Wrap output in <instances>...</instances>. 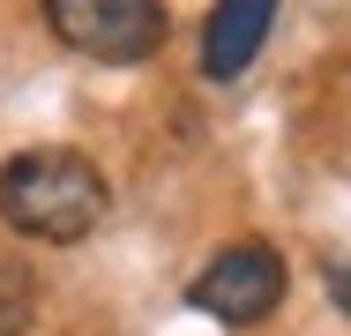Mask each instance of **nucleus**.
<instances>
[{
    "instance_id": "4",
    "label": "nucleus",
    "mask_w": 351,
    "mask_h": 336,
    "mask_svg": "<svg viewBox=\"0 0 351 336\" xmlns=\"http://www.w3.org/2000/svg\"><path fill=\"white\" fill-rule=\"evenodd\" d=\"M269 23H277V0H217L210 30H202V67H210V82L247 75L254 53H262V38H269Z\"/></svg>"
},
{
    "instance_id": "5",
    "label": "nucleus",
    "mask_w": 351,
    "mask_h": 336,
    "mask_svg": "<svg viewBox=\"0 0 351 336\" xmlns=\"http://www.w3.org/2000/svg\"><path fill=\"white\" fill-rule=\"evenodd\" d=\"M30 322V276L0 254V329H23Z\"/></svg>"
},
{
    "instance_id": "3",
    "label": "nucleus",
    "mask_w": 351,
    "mask_h": 336,
    "mask_svg": "<svg viewBox=\"0 0 351 336\" xmlns=\"http://www.w3.org/2000/svg\"><path fill=\"white\" fill-rule=\"evenodd\" d=\"M187 307H202L210 322H232V329L269 322V314L284 307V262H277V247H262V239L224 247V254L187 284Z\"/></svg>"
},
{
    "instance_id": "6",
    "label": "nucleus",
    "mask_w": 351,
    "mask_h": 336,
    "mask_svg": "<svg viewBox=\"0 0 351 336\" xmlns=\"http://www.w3.org/2000/svg\"><path fill=\"white\" fill-rule=\"evenodd\" d=\"M329 291L344 299V314H351V269H329Z\"/></svg>"
},
{
    "instance_id": "1",
    "label": "nucleus",
    "mask_w": 351,
    "mask_h": 336,
    "mask_svg": "<svg viewBox=\"0 0 351 336\" xmlns=\"http://www.w3.org/2000/svg\"><path fill=\"white\" fill-rule=\"evenodd\" d=\"M0 224L45 247H75L105 224V172L82 149H23L0 165Z\"/></svg>"
},
{
    "instance_id": "2",
    "label": "nucleus",
    "mask_w": 351,
    "mask_h": 336,
    "mask_svg": "<svg viewBox=\"0 0 351 336\" xmlns=\"http://www.w3.org/2000/svg\"><path fill=\"white\" fill-rule=\"evenodd\" d=\"M45 23L53 38L90 53V60H149L165 45V8L157 0H45Z\"/></svg>"
}]
</instances>
